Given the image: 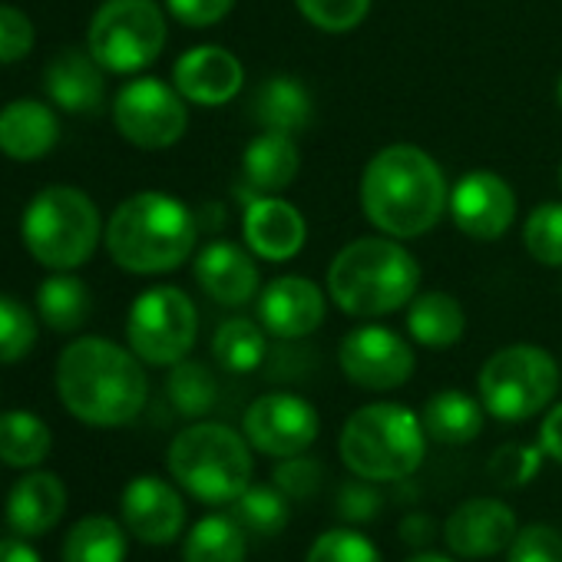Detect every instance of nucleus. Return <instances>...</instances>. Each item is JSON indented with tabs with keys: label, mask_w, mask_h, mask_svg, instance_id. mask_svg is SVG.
<instances>
[{
	"label": "nucleus",
	"mask_w": 562,
	"mask_h": 562,
	"mask_svg": "<svg viewBox=\"0 0 562 562\" xmlns=\"http://www.w3.org/2000/svg\"><path fill=\"white\" fill-rule=\"evenodd\" d=\"M447 205L450 186L440 162L414 143L384 146L364 166L361 212L381 235L420 238L447 215Z\"/></svg>",
	"instance_id": "f257e3e1"
},
{
	"label": "nucleus",
	"mask_w": 562,
	"mask_h": 562,
	"mask_svg": "<svg viewBox=\"0 0 562 562\" xmlns=\"http://www.w3.org/2000/svg\"><path fill=\"white\" fill-rule=\"evenodd\" d=\"M64 407L90 427L133 424L149 397L143 361L106 338H77L57 361Z\"/></svg>",
	"instance_id": "f03ea898"
},
{
	"label": "nucleus",
	"mask_w": 562,
	"mask_h": 562,
	"mask_svg": "<svg viewBox=\"0 0 562 562\" xmlns=\"http://www.w3.org/2000/svg\"><path fill=\"white\" fill-rule=\"evenodd\" d=\"M420 292V261L401 238L364 235L348 241L328 265L331 302L361 322L387 318Z\"/></svg>",
	"instance_id": "7ed1b4c3"
},
{
	"label": "nucleus",
	"mask_w": 562,
	"mask_h": 562,
	"mask_svg": "<svg viewBox=\"0 0 562 562\" xmlns=\"http://www.w3.org/2000/svg\"><path fill=\"white\" fill-rule=\"evenodd\" d=\"M199 222L186 202L166 192H136L116 205L106 225L110 258L133 274H166L189 261Z\"/></svg>",
	"instance_id": "20e7f679"
},
{
	"label": "nucleus",
	"mask_w": 562,
	"mask_h": 562,
	"mask_svg": "<svg viewBox=\"0 0 562 562\" xmlns=\"http://www.w3.org/2000/svg\"><path fill=\"white\" fill-rule=\"evenodd\" d=\"M338 453L341 463L361 480L404 483L427 457V430L420 414L404 404H364L345 420Z\"/></svg>",
	"instance_id": "39448f33"
},
{
	"label": "nucleus",
	"mask_w": 562,
	"mask_h": 562,
	"mask_svg": "<svg viewBox=\"0 0 562 562\" xmlns=\"http://www.w3.org/2000/svg\"><path fill=\"white\" fill-rule=\"evenodd\" d=\"M166 467L179 490L205 506H228L251 486V443L228 424L199 420L176 434Z\"/></svg>",
	"instance_id": "423d86ee"
},
{
	"label": "nucleus",
	"mask_w": 562,
	"mask_h": 562,
	"mask_svg": "<svg viewBox=\"0 0 562 562\" xmlns=\"http://www.w3.org/2000/svg\"><path fill=\"white\" fill-rule=\"evenodd\" d=\"M24 245L27 251L54 268V271H70L90 261V255L100 245V209L97 202L74 189V186H50L24 212Z\"/></svg>",
	"instance_id": "0eeeda50"
},
{
	"label": "nucleus",
	"mask_w": 562,
	"mask_h": 562,
	"mask_svg": "<svg viewBox=\"0 0 562 562\" xmlns=\"http://www.w3.org/2000/svg\"><path fill=\"white\" fill-rule=\"evenodd\" d=\"M476 387L490 417L522 424L552 407L559 391V364L539 345H506L486 358Z\"/></svg>",
	"instance_id": "6e6552de"
},
{
	"label": "nucleus",
	"mask_w": 562,
	"mask_h": 562,
	"mask_svg": "<svg viewBox=\"0 0 562 562\" xmlns=\"http://www.w3.org/2000/svg\"><path fill=\"white\" fill-rule=\"evenodd\" d=\"M166 47V14L156 0H106L90 21L87 50L110 74H139Z\"/></svg>",
	"instance_id": "1a4fd4ad"
},
{
	"label": "nucleus",
	"mask_w": 562,
	"mask_h": 562,
	"mask_svg": "<svg viewBox=\"0 0 562 562\" xmlns=\"http://www.w3.org/2000/svg\"><path fill=\"white\" fill-rule=\"evenodd\" d=\"M195 338L199 312L182 289L156 285L133 302L126 318V341L143 364L172 368L189 358Z\"/></svg>",
	"instance_id": "9d476101"
},
{
	"label": "nucleus",
	"mask_w": 562,
	"mask_h": 562,
	"mask_svg": "<svg viewBox=\"0 0 562 562\" xmlns=\"http://www.w3.org/2000/svg\"><path fill=\"white\" fill-rule=\"evenodd\" d=\"M113 123L120 136L139 149H169L189 130L186 97L156 77H139L116 93Z\"/></svg>",
	"instance_id": "9b49d317"
},
{
	"label": "nucleus",
	"mask_w": 562,
	"mask_h": 562,
	"mask_svg": "<svg viewBox=\"0 0 562 562\" xmlns=\"http://www.w3.org/2000/svg\"><path fill=\"white\" fill-rule=\"evenodd\" d=\"M241 434L251 443V450L271 457V460H285L308 453L322 434V417L312 401L292 391H271L261 394L248 404Z\"/></svg>",
	"instance_id": "f8f14e48"
},
{
	"label": "nucleus",
	"mask_w": 562,
	"mask_h": 562,
	"mask_svg": "<svg viewBox=\"0 0 562 562\" xmlns=\"http://www.w3.org/2000/svg\"><path fill=\"white\" fill-rule=\"evenodd\" d=\"M341 374L361 391H397L414 378V348L384 325H361L338 345Z\"/></svg>",
	"instance_id": "ddd939ff"
},
{
	"label": "nucleus",
	"mask_w": 562,
	"mask_h": 562,
	"mask_svg": "<svg viewBox=\"0 0 562 562\" xmlns=\"http://www.w3.org/2000/svg\"><path fill=\"white\" fill-rule=\"evenodd\" d=\"M516 209L519 202L513 186L490 169H473L460 176L450 189V205H447L453 225L473 241L503 238L516 222Z\"/></svg>",
	"instance_id": "4468645a"
},
{
	"label": "nucleus",
	"mask_w": 562,
	"mask_h": 562,
	"mask_svg": "<svg viewBox=\"0 0 562 562\" xmlns=\"http://www.w3.org/2000/svg\"><path fill=\"white\" fill-rule=\"evenodd\" d=\"M328 299L305 274H278L258 292V325L278 341H299L325 325Z\"/></svg>",
	"instance_id": "2eb2a0df"
},
{
	"label": "nucleus",
	"mask_w": 562,
	"mask_h": 562,
	"mask_svg": "<svg viewBox=\"0 0 562 562\" xmlns=\"http://www.w3.org/2000/svg\"><path fill=\"white\" fill-rule=\"evenodd\" d=\"M516 513L496 496H473L453 506L443 519V542L460 559H490L509 549L516 536Z\"/></svg>",
	"instance_id": "dca6fc26"
},
{
	"label": "nucleus",
	"mask_w": 562,
	"mask_h": 562,
	"mask_svg": "<svg viewBox=\"0 0 562 562\" xmlns=\"http://www.w3.org/2000/svg\"><path fill=\"white\" fill-rule=\"evenodd\" d=\"M241 238L265 261H292L308 241V222L299 205L281 195H245Z\"/></svg>",
	"instance_id": "f3484780"
},
{
	"label": "nucleus",
	"mask_w": 562,
	"mask_h": 562,
	"mask_svg": "<svg viewBox=\"0 0 562 562\" xmlns=\"http://www.w3.org/2000/svg\"><path fill=\"white\" fill-rule=\"evenodd\" d=\"M120 509H123V526L146 546H169L179 539L186 526L182 493L159 476L130 480L123 490Z\"/></svg>",
	"instance_id": "a211bd4d"
},
{
	"label": "nucleus",
	"mask_w": 562,
	"mask_h": 562,
	"mask_svg": "<svg viewBox=\"0 0 562 562\" xmlns=\"http://www.w3.org/2000/svg\"><path fill=\"white\" fill-rule=\"evenodd\" d=\"M245 67L241 60L215 44H199L186 50L172 67V87L195 106H225L241 93Z\"/></svg>",
	"instance_id": "6ab92c4d"
},
{
	"label": "nucleus",
	"mask_w": 562,
	"mask_h": 562,
	"mask_svg": "<svg viewBox=\"0 0 562 562\" xmlns=\"http://www.w3.org/2000/svg\"><path fill=\"white\" fill-rule=\"evenodd\" d=\"M195 281L199 289L225 308H238L248 305L258 292H261V274H258V261L251 258V251L238 248L235 241H209L199 255H195Z\"/></svg>",
	"instance_id": "aec40b11"
},
{
	"label": "nucleus",
	"mask_w": 562,
	"mask_h": 562,
	"mask_svg": "<svg viewBox=\"0 0 562 562\" xmlns=\"http://www.w3.org/2000/svg\"><path fill=\"white\" fill-rule=\"evenodd\" d=\"M302 169V149L295 133L261 130L241 156L245 195H278L285 192Z\"/></svg>",
	"instance_id": "412c9836"
},
{
	"label": "nucleus",
	"mask_w": 562,
	"mask_h": 562,
	"mask_svg": "<svg viewBox=\"0 0 562 562\" xmlns=\"http://www.w3.org/2000/svg\"><path fill=\"white\" fill-rule=\"evenodd\" d=\"M44 87H47V97L74 116L100 113V106L106 100L103 67L93 60L90 50L57 54L44 70Z\"/></svg>",
	"instance_id": "4be33fe9"
},
{
	"label": "nucleus",
	"mask_w": 562,
	"mask_h": 562,
	"mask_svg": "<svg viewBox=\"0 0 562 562\" xmlns=\"http://www.w3.org/2000/svg\"><path fill=\"white\" fill-rule=\"evenodd\" d=\"M67 513V486L57 473L34 470L21 476L8 496V526L14 536L34 539L50 532Z\"/></svg>",
	"instance_id": "5701e85b"
},
{
	"label": "nucleus",
	"mask_w": 562,
	"mask_h": 562,
	"mask_svg": "<svg viewBox=\"0 0 562 562\" xmlns=\"http://www.w3.org/2000/svg\"><path fill=\"white\" fill-rule=\"evenodd\" d=\"M60 139V120L41 100H14L0 110V153L34 162L47 156Z\"/></svg>",
	"instance_id": "b1692460"
},
{
	"label": "nucleus",
	"mask_w": 562,
	"mask_h": 562,
	"mask_svg": "<svg viewBox=\"0 0 562 562\" xmlns=\"http://www.w3.org/2000/svg\"><path fill=\"white\" fill-rule=\"evenodd\" d=\"M251 116L261 130H278V133H302L312 126L315 116V100L308 87L299 77L278 74L268 77L255 97H251Z\"/></svg>",
	"instance_id": "393cba45"
},
{
	"label": "nucleus",
	"mask_w": 562,
	"mask_h": 562,
	"mask_svg": "<svg viewBox=\"0 0 562 562\" xmlns=\"http://www.w3.org/2000/svg\"><path fill=\"white\" fill-rule=\"evenodd\" d=\"M420 420H424V430L430 440H437L443 447H467L483 434L486 407L480 397L447 387V391H437L424 404Z\"/></svg>",
	"instance_id": "a878e982"
},
{
	"label": "nucleus",
	"mask_w": 562,
	"mask_h": 562,
	"mask_svg": "<svg viewBox=\"0 0 562 562\" xmlns=\"http://www.w3.org/2000/svg\"><path fill=\"white\" fill-rule=\"evenodd\" d=\"M467 331L463 305L450 292H417L407 305V335L430 351H447L460 345Z\"/></svg>",
	"instance_id": "bb28decb"
},
{
	"label": "nucleus",
	"mask_w": 562,
	"mask_h": 562,
	"mask_svg": "<svg viewBox=\"0 0 562 562\" xmlns=\"http://www.w3.org/2000/svg\"><path fill=\"white\" fill-rule=\"evenodd\" d=\"M90 312H93V299H90V289L83 278H77L70 271H57L41 281L37 315L47 328H54L60 335L80 331L87 325Z\"/></svg>",
	"instance_id": "cd10ccee"
},
{
	"label": "nucleus",
	"mask_w": 562,
	"mask_h": 562,
	"mask_svg": "<svg viewBox=\"0 0 562 562\" xmlns=\"http://www.w3.org/2000/svg\"><path fill=\"white\" fill-rule=\"evenodd\" d=\"M245 559H248V532L232 513L202 516L182 542V562H245Z\"/></svg>",
	"instance_id": "c85d7f7f"
},
{
	"label": "nucleus",
	"mask_w": 562,
	"mask_h": 562,
	"mask_svg": "<svg viewBox=\"0 0 562 562\" xmlns=\"http://www.w3.org/2000/svg\"><path fill=\"white\" fill-rule=\"evenodd\" d=\"M130 539L113 516H83L64 539V562H126Z\"/></svg>",
	"instance_id": "c756f323"
},
{
	"label": "nucleus",
	"mask_w": 562,
	"mask_h": 562,
	"mask_svg": "<svg viewBox=\"0 0 562 562\" xmlns=\"http://www.w3.org/2000/svg\"><path fill=\"white\" fill-rule=\"evenodd\" d=\"M268 331L248 318H225L212 335V358L228 374H251L265 364Z\"/></svg>",
	"instance_id": "7c9ffc66"
},
{
	"label": "nucleus",
	"mask_w": 562,
	"mask_h": 562,
	"mask_svg": "<svg viewBox=\"0 0 562 562\" xmlns=\"http://www.w3.org/2000/svg\"><path fill=\"white\" fill-rule=\"evenodd\" d=\"M50 427L31 411L0 414V460L8 467H41L50 457Z\"/></svg>",
	"instance_id": "2f4dec72"
},
{
	"label": "nucleus",
	"mask_w": 562,
	"mask_h": 562,
	"mask_svg": "<svg viewBox=\"0 0 562 562\" xmlns=\"http://www.w3.org/2000/svg\"><path fill=\"white\" fill-rule=\"evenodd\" d=\"M228 513L251 536H278L281 529L289 526L292 499L281 493L274 483H251L238 499L228 503Z\"/></svg>",
	"instance_id": "473e14b6"
},
{
	"label": "nucleus",
	"mask_w": 562,
	"mask_h": 562,
	"mask_svg": "<svg viewBox=\"0 0 562 562\" xmlns=\"http://www.w3.org/2000/svg\"><path fill=\"white\" fill-rule=\"evenodd\" d=\"M166 394L172 401V407L182 414V417H205L212 407H215V397H218V384L212 378V371L202 364V361H179L172 364L169 371V381H166Z\"/></svg>",
	"instance_id": "72a5a7b5"
},
{
	"label": "nucleus",
	"mask_w": 562,
	"mask_h": 562,
	"mask_svg": "<svg viewBox=\"0 0 562 562\" xmlns=\"http://www.w3.org/2000/svg\"><path fill=\"white\" fill-rule=\"evenodd\" d=\"M522 248L546 268H562V202L536 205L522 222Z\"/></svg>",
	"instance_id": "f704fd0d"
},
{
	"label": "nucleus",
	"mask_w": 562,
	"mask_h": 562,
	"mask_svg": "<svg viewBox=\"0 0 562 562\" xmlns=\"http://www.w3.org/2000/svg\"><path fill=\"white\" fill-rule=\"evenodd\" d=\"M37 345V318L27 305L0 295V364L24 361Z\"/></svg>",
	"instance_id": "c9c22d12"
},
{
	"label": "nucleus",
	"mask_w": 562,
	"mask_h": 562,
	"mask_svg": "<svg viewBox=\"0 0 562 562\" xmlns=\"http://www.w3.org/2000/svg\"><path fill=\"white\" fill-rule=\"evenodd\" d=\"M542 447L536 443H503L493 450L486 470H490V480L503 490H519L526 483H532L542 470Z\"/></svg>",
	"instance_id": "e433bc0d"
},
{
	"label": "nucleus",
	"mask_w": 562,
	"mask_h": 562,
	"mask_svg": "<svg viewBox=\"0 0 562 562\" xmlns=\"http://www.w3.org/2000/svg\"><path fill=\"white\" fill-rule=\"evenodd\" d=\"M305 562H384V555L355 526H335L312 542Z\"/></svg>",
	"instance_id": "4c0bfd02"
},
{
	"label": "nucleus",
	"mask_w": 562,
	"mask_h": 562,
	"mask_svg": "<svg viewBox=\"0 0 562 562\" xmlns=\"http://www.w3.org/2000/svg\"><path fill=\"white\" fill-rule=\"evenodd\" d=\"M374 0H295L302 18L325 34H348L364 24Z\"/></svg>",
	"instance_id": "58836bf2"
},
{
	"label": "nucleus",
	"mask_w": 562,
	"mask_h": 562,
	"mask_svg": "<svg viewBox=\"0 0 562 562\" xmlns=\"http://www.w3.org/2000/svg\"><path fill=\"white\" fill-rule=\"evenodd\" d=\"M506 562H562V532L549 522L519 526L506 549Z\"/></svg>",
	"instance_id": "ea45409f"
},
{
	"label": "nucleus",
	"mask_w": 562,
	"mask_h": 562,
	"mask_svg": "<svg viewBox=\"0 0 562 562\" xmlns=\"http://www.w3.org/2000/svg\"><path fill=\"white\" fill-rule=\"evenodd\" d=\"M322 480H325V463L312 460L308 453L278 460V467L271 473V483L289 499H308L322 486Z\"/></svg>",
	"instance_id": "a19ab883"
},
{
	"label": "nucleus",
	"mask_w": 562,
	"mask_h": 562,
	"mask_svg": "<svg viewBox=\"0 0 562 562\" xmlns=\"http://www.w3.org/2000/svg\"><path fill=\"white\" fill-rule=\"evenodd\" d=\"M381 483H371V480H355V483H345L338 490V499H335V509L338 516L348 522V526H364L371 522L381 509H384V496L378 490Z\"/></svg>",
	"instance_id": "79ce46f5"
},
{
	"label": "nucleus",
	"mask_w": 562,
	"mask_h": 562,
	"mask_svg": "<svg viewBox=\"0 0 562 562\" xmlns=\"http://www.w3.org/2000/svg\"><path fill=\"white\" fill-rule=\"evenodd\" d=\"M34 24L24 11L0 4V64H18L34 50Z\"/></svg>",
	"instance_id": "37998d69"
},
{
	"label": "nucleus",
	"mask_w": 562,
	"mask_h": 562,
	"mask_svg": "<svg viewBox=\"0 0 562 562\" xmlns=\"http://www.w3.org/2000/svg\"><path fill=\"white\" fill-rule=\"evenodd\" d=\"M235 8V0H166V11L186 27H215Z\"/></svg>",
	"instance_id": "c03bdc74"
},
{
	"label": "nucleus",
	"mask_w": 562,
	"mask_h": 562,
	"mask_svg": "<svg viewBox=\"0 0 562 562\" xmlns=\"http://www.w3.org/2000/svg\"><path fill=\"white\" fill-rule=\"evenodd\" d=\"M397 532H401V539H404L407 546H414V549L420 552V549H427V546L437 539V522H434L430 513H411V516L401 519Z\"/></svg>",
	"instance_id": "a18cd8bd"
},
{
	"label": "nucleus",
	"mask_w": 562,
	"mask_h": 562,
	"mask_svg": "<svg viewBox=\"0 0 562 562\" xmlns=\"http://www.w3.org/2000/svg\"><path fill=\"white\" fill-rule=\"evenodd\" d=\"M539 447L546 457L562 463V404H552L539 424Z\"/></svg>",
	"instance_id": "49530a36"
},
{
	"label": "nucleus",
	"mask_w": 562,
	"mask_h": 562,
	"mask_svg": "<svg viewBox=\"0 0 562 562\" xmlns=\"http://www.w3.org/2000/svg\"><path fill=\"white\" fill-rule=\"evenodd\" d=\"M0 562H41L37 549L24 542V536L0 539Z\"/></svg>",
	"instance_id": "de8ad7c7"
},
{
	"label": "nucleus",
	"mask_w": 562,
	"mask_h": 562,
	"mask_svg": "<svg viewBox=\"0 0 562 562\" xmlns=\"http://www.w3.org/2000/svg\"><path fill=\"white\" fill-rule=\"evenodd\" d=\"M404 562H453V559L443 555V552H434V549H420V552H414V555L404 559Z\"/></svg>",
	"instance_id": "09e8293b"
},
{
	"label": "nucleus",
	"mask_w": 562,
	"mask_h": 562,
	"mask_svg": "<svg viewBox=\"0 0 562 562\" xmlns=\"http://www.w3.org/2000/svg\"><path fill=\"white\" fill-rule=\"evenodd\" d=\"M555 103H559V110H562V77L555 80Z\"/></svg>",
	"instance_id": "8fccbe9b"
},
{
	"label": "nucleus",
	"mask_w": 562,
	"mask_h": 562,
	"mask_svg": "<svg viewBox=\"0 0 562 562\" xmlns=\"http://www.w3.org/2000/svg\"><path fill=\"white\" fill-rule=\"evenodd\" d=\"M559 189H562V166H559Z\"/></svg>",
	"instance_id": "3c124183"
}]
</instances>
